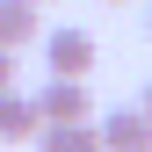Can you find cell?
Instances as JSON below:
<instances>
[{"mask_svg": "<svg viewBox=\"0 0 152 152\" xmlns=\"http://www.w3.org/2000/svg\"><path fill=\"white\" fill-rule=\"evenodd\" d=\"M29 102H36V123H80V116H94L87 80H65V72H51V80L36 87Z\"/></svg>", "mask_w": 152, "mask_h": 152, "instance_id": "6da1fadb", "label": "cell"}, {"mask_svg": "<svg viewBox=\"0 0 152 152\" xmlns=\"http://www.w3.org/2000/svg\"><path fill=\"white\" fill-rule=\"evenodd\" d=\"M44 65L65 72V80H87L94 72V36L87 29H44Z\"/></svg>", "mask_w": 152, "mask_h": 152, "instance_id": "7a4b0ae2", "label": "cell"}, {"mask_svg": "<svg viewBox=\"0 0 152 152\" xmlns=\"http://www.w3.org/2000/svg\"><path fill=\"white\" fill-rule=\"evenodd\" d=\"M102 130V152H152V116L145 109H109V116H94Z\"/></svg>", "mask_w": 152, "mask_h": 152, "instance_id": "3957f363", "label": "cell"}, {"mask_svg": "<svg viewBox=\"0 0 152 152\" xmlns=\"http://www.w3.org/2000/svg\"><path fill=\"white\" fill-rule=\"evenodd\" d=\"M36 152H102V130H94V116H80V123H36Z\"/></svg>", "mask_w": 152, "mask_h": 152, "instance_id": "277c9868", "label": "cell"}, {"mask_svg": "<svg viewBox=\"0 0 152 152\" xmlns=\"http://www.w3.org/2000/svg\"><path fill=\"white\" fill-rule=\"evenodd\" d=\"M44 36V15H36V0H0V51H22Z\"/></svg>", "mask_w": 152, "mask_h": 152, "instance_id": "5b68a950", "label": "cell"}, {"mask_svg": "<svg viewBox=\"0 0 152 152\" xmlns=\"http://www.w3.org/2000/svg\"><path fill=\"white\" fill-rule=\"evenodd\" d=\"M22 138H36V102L0 87V145H22Z\"/></svg>", "mask_w": 152, "mask_h": 152, "instance_id": "8992f818", "label": "cell"}, {"mask_svg": "<svg viewBox=\"0 0 152 152\" xmlns=\"http://www.w3.org/2000/svg\"><path fill=\"white\" fill-rule=\"evenodd\" d=\"M0 87H15V51H0Z\"/></svg>", "mask_w": 152, "mask_h": 152, "instance_id": "52a82bcc", "label": "cell"}, {"mask_svg": "<svg viewBox=\"0 0 152 152\" xmlns=\"http://www.w3.org/2000/svg\"><path fill=\"white\" fill-rule=\"evenodd\" d=\"M138 109H145V116H152V87H145V102H138Z\"/></svg>", "mask_w": 152, "mask_h": 152, "instance_id": "ba28073f", "label": "cell"}, {"mask_svg": "<svg viewBox=\"0 0 152 152\" xmlns=\"http://www.w3.org/2000/svg\"><path fill=\"white\" fill-rule=\"evenodd\" d=\"M102 7H123V0H102Z\"/></svg>", "mask_w": 152, "mask_h": 152, "instance_id": "9c48e42d", "label": "cell"}, {"mask_svg": "<svg viewBox=\"0 0 152 152\" xmlns=\"http://www.w3.org/2000/svg\"><path fill=\"white\" fill-rule=\"evenodd\" d=\"M36 7H51V0H36Z\"/></svg>", "mask_w": 152, "mask_h": 152, "instance_id": "30bf717a", "label": "cell"}, {"mask_svg": "<svg viewBox=\"0 0 152 152\" xmlns=\"http://www.w3.org/2000/svg\"><path fill=\"white\" fill-rule=\"evenodd\" d=\"M145 29H152V15H145Z\"/></svg>", "mask_w": 152, "mask_h": 152, "instance_id": "8fae6325", "label": "cell"}]
</instances>
